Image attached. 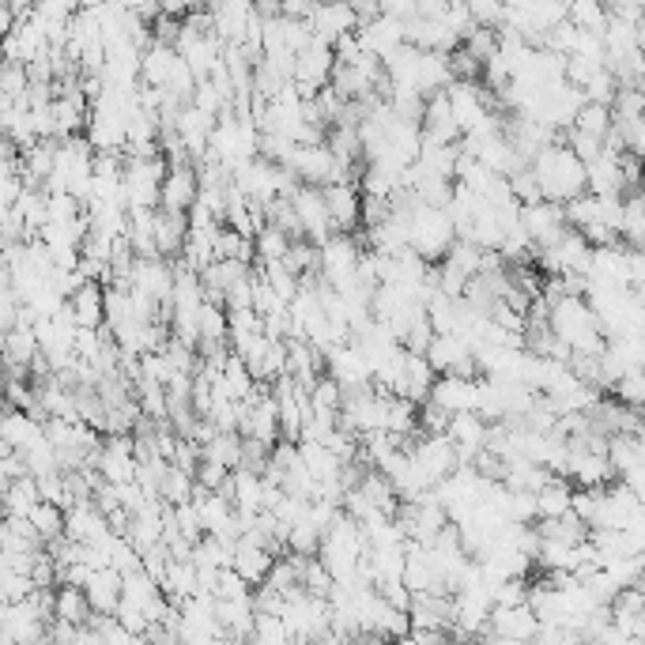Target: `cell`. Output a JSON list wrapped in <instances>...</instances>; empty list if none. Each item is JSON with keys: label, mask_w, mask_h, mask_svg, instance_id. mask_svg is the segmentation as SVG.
I'll use <instances>...</instances> for the list:
<instances>
[{"label": "cell", "mask_w": 645, "mask_h": 645, "mask_svg": "<svg viewBox=\"0 0 645 645\" xmlns=\"http://www.w3.org/2000/svg\"><path fill=\"white\" fill-rule=\"evenodd\" d=\"M532 174H536L540 193L547 201L570 204L573 197L589 193V163L562 137L547 143L540 155H532Z\"/></svg>", "instance_id": "6da1fadb"}, {"label": "cell", "mask_w": 645, "mask_h": 645, "mask_svg": "<svg viewBox=\"0 0 645 645\" xmlns=\"http://www.w3.org/2000/svg\"><path fill=\"white\" fill-rule=\"evenodd\" d=\"M552 306V329L573 355H600L608 347V332H604L600 317H596L593 302L585 294L562 291L559 299L547 302Z\"/></svg>", "instance_id": "7a4b0ae2"}, {"label": "cell", "mask_w": 645, "mask_h": 645, "mask_svg": "<svg viewBox=\"0 0 645 645\" xmlns=\"http://www.w3.org/2000/svg\"><path fill=\"white\" fill-rule=\"evenodd\" d=\"M366 552H370V540H366L363 524H358L352 514H340L337 524L325 532L317 559L329 567V573L337 581H355V578H363Z\"/></svg>", "instance_id": "3957f363"}, {"label": "cell", "mask_w": 645, "mask_h": 645, "mask_svg": "<svg viewBox=\"0 0 645 645\" xmlns=\"http://www.w3.org/2000/svg\"><path fill=\"white\" fill-rule=\"evenodd\" d=\"M261 155V125L250 110H227L212 129V148L208 159L219 166H227L230 174L245 163V159Z\"/></svg>", "instance_id": "277c9868"}, {"label": "cell", "mask_w": 645, "mask_h": 645, "mask_svg": "<svg viewBox=\"0 0 645 645\" xmlns=\"http://www.w3.org/2000/svg\"><path fill=\"white\" fill-rule=\"evenodd\" d=\"M453 242H457V223H453V215L445 204H427V201L412 204L408 245L419 253V257H427L430 265H438V261L453 250Z\"/></svg>", "instance_id": "5b68a950"}, {"label": "cell", "mask_w": 645, "mask_h": 645, "mask_svg": "<svg viewBox=\"0 0 645 645\" xmlns=\"http://www.w3.org/2000/svg\"><path fill=\"white\" fill-rule=\"evenodd\" d=\"M593 250L596 245L589 242L578 227H567L555 242L540 245L536 265L544 268L547 276H585L589 265H593Z\"/></svg>", "instance_id": "8992f818"}, {"label": "cell", "mask_w": 645, "mask_h": 645, "mask_svg": "<svg viewBox=\"0 0 645 645\" xmlns=\"http://www.w3.org/2000/svg\"><path fill=\"white\" fill-rule=\"evenodd\" d=\"M170 170V159H125V193L129 208H159L163 204V181Z\"/></svg>", "instance_id": "52a82bcc"}, {"label": "cell", "mask_w": 645, "mask_h": 645, "mask_svg": "<svg viewBox=\"0 0 645 645\" xmlns=\"http://www.w3.org/2000/svg\"><path fill=\"white\" fill-rule=\"evenodd\" d=\"M332 72H337V46L321 42V38H314L309 46H302L299 58H294V87H299L306 99H314L321 87L332 84Z\"/></svg>", "instance_id": "ba28073f"}, {"label": "cell", "mask_w": 645, "mask_h": 645, "mask_svg": "<svg viewBox=\"0 0 645 645\" xmlns=\"http://www.w3.org/2000/svg\"><path fill=\"white\" fill-rule=\"evenodd\" d=\"M94 468H99V476L110 483H132L140 472L137 438L132 434H106L99 445V453H94Z\"/></svg>", "instance_id": "9c48e42d"}, {"label": "cell", "mask_w": 645, "mask_h": 645, "mask_svg": "<svg viewBox=\"0 0 645 645\" xmlns=\"http://www.w3.org/2000/svg\"><path fill=\"white\" fill-rule=\"evenodd\" d=\"M280 174H283L280 163H273V159H265V155H253V159H245L235 174H230V181H235V186L242 189L253 204L268 208V204L280 197Z\"/></svg>", "instance_id": "30bf717a"}, {"label": "cell", "mask_w": 645, "mask_h": 645, "mask_svg": "<svg viewBox=\"0 0 645 645\" xmlns=\"http://www.w3.org/2000/svg\"><path fill=\"white\" fill-rule=\"evenodd\" d=\"M309 27H314V38L337 46L340 38L355 35L363 27V12L352 0H317L314 12H309Z\"/></svg>", "instance_id": "8fae6325"}, {"label": "cell", "mask_w": 645, "mask_h": 645, "mask_svg": "<svg viewBox=\"0 0 645 645\" xmlns=\"http://www.w3.org/2000/svg\"><path fill=\"white\" fill-rule=\"evenodd\" d=\"M358 38H363V46L374 53V58L389 61L401 46H408V23L401 20V15H389V12H374L363 20V27H358Z\"/></svg>", "instance_id": "7c38bea8"}, {"label": "cell", "mask_w": 645, "mask_h": 645, "mask_svg": "<svg viewBox=\"0 0 645 645\" xmlns=\"http://www.w3.org/2000/svg\"><path fill=\"white\" fill-rule=\"evenodd\" d=\"M291 204H294V212H299L302 230H306L309 242L321 245L325 238L337 235V219H332L329 201H325V189L321 186H306V181H302V189L291 197Z\"/></svg>", "instance_id": "4fadbf2b"}, {"label": "cell", "mask_w": 645, "mask_h": 645, "mask_svg": "<svg viewBox=\"0 0 645 645\" xmlns=\"http://www.w3.org/2000/svg\"><path fill=\"white\" fill-rule=\"evenodd\" d=\"M521 227H524V235L536 242V250L540 245H547V242H555V238L562 235V230L570 227V219H567V204H559V201H532V204H521Z\"/></svg>", "instance_id": "5bb4252c"}, {"label": "cell", "mask_w": 645, "mask_h": 645, "mask_svg": "<svg viewBox=\"0 0 645 645\" xmlns=\"http://www.w3.org/2000/svg\"><path fill=\"white\" fill-rule=\"evenodd\" d=\"M540 616L532 604H514V608H495L488 623L491 642H536Z\"/></svg>", "instance_id": "9a60e30c"}, {"label": "cell", "mask_w": 645, "mask_h": 645, "mask_svg": "<svg viewBox=\"0 0 645 645\" xmlns=\"http://www.w3.org/2000/svg\"><path fill=\"white\" fill-rule=\"evenodd\" d=\"M445 434L457 442L460 465H476V457H480L491 442V419L480 416V412H453L450 430H445Z\"/></svg>", "instance_id": "2e32d148"}, {"label": "cell", "mask_w": 645, "mask_h": 645, "mask_svg": "<svg viewBox=\"0 0 645 645\" xmlns=\"http://www.w3.org/2000/svg\"><path fill=\"white\" fill-rule=\"evenodd\" d=\"M197 201H201V166H197L193 159H186V163H170L166 181H163V204H159V208L189 212Z\"/></svg>", "instance_id": "e0dca14e"}, {"label": "cell", "mask_w": 645, "mask_h": 645, "mask_svg": "<svg viewBox=\"0 0 645 645\" xmlns=\"http://www.w3.org/2000/svg\"><path fill=\"white\" fill-rule=\"evenodd\" d=\"M325 374H332L344 389H358V385H370L374 381L370 358H366V352L355 344V340H344V344L332 347L329 358H325Z\"/></svg>", "instance_id": "ac0fdd59"}, {"label": "cell", "mask_w": 645, "mask_h": 645, "mask_svg": "<svg viewBox=\"0 0 645 645\" xmlns=\"http://www.w3.org/2000/svg\"><path fill=\"white\" fill-rule=\"evenodd\" d=\"M589 193H600V197L631 193V186H627V170H623V151L611 148V143L589 163Z\"/></svg>", "instance_id": "d6986e66"}, {"label": "cell", "mask_w": 645, "mask_h": 645, "mask_svg": "<svg viewBox=\"0 0 645 645\" xmlns=\"http://www.w3.org/2000/svg\"><path fill=\"white\" fill-rule=\"evenodd\" d=\"M430 401L442 404L445 412H476L480 408V378L468 374H438Z\"/></svg>", "instance_id": "ffe728a7"}, {"label": "cell", "mask_w": 645, "mask_h": 645, "mask_svg": "<svg viewBox=\"0 0 645 645\" xmlns=\"http://www.w3.org/2000/svg\"><path fill=\"white\" fill-rule=\"evenodd\" d=\"M276 559H280V552H273L268 544H261L257 536H242L235 544V562H230V567H235L245 581H250L253 589H257L261 581H268V573H273Z\"/></svg>", "instance_id": "44dd1931"}, {"label": "cell", "mask_w": 645, "mask_h": 645, "mask_svg": "<svg viewBox=\"0 0 645 645\" xmlns=\"http://www.w3.org/2000/svg\"><path fill=\"white\" fill-rule=\"evenodd\" d=\"M408 23V42L412 46H423V50H438V53H453L460 50V35L442 20V15H412Z\"/></svg>", "instance_id": "7402d4cb"}, {"label": "cell", "mask_w": 645, "mask_h": 645, "mask_svg": "<svg viewBox=\"0 0 645 645\" xmlns=\"http://www.w3.org/2000/svg\"><path fill=\"white\" fill-rule=\"evenodd\" d=\"M321 189L332 219H337V230H363V186L358 181H332Z\"/></svg>", "instance_id": "603a6c76"}, {"label": "cell", "mask_w": 645, "mask_h": 645, "mask_svg": "<svg viewBox=\"0 0 645 645\" xmlns=\"http://www.w3.org/2000/svg\"><path fill=\"white\" fill-rule=\"evenodd\" d=\"M230 495L238 509H245V514H261L265 509V495H268V476L261 472V468H235V476H230V483L223 488Z\"/></svg>", "instance_id": "cb8c5ba5"}, {"label": "cell", "mask_w": 645, "mask_h": 645, "mask_svg": "<svg viewBox=\"0 0 645 645\" xmlns=\"http://www.w3.org/2000/svg\"><path fill=\"white\" fill-rule=\"evenodd\" d=\"M0 438H4L8 450H35L38 442L46 438V423L27 408H8L4 412V423H0Z\"/></svg>", "instance_id": "d4e9b609"}, {"label": "cell", "mask_w": 645, "mask_h": 645, "mask_svg": "<svg viewBox=\"0 0 645 645\" xmlns=\"http://www.w3.org/2000/svg\"><path fill=\"white\" fill-rule=\"evenodd\" d=\"M68 309L76 314L79 329H102L106 325V283L84 280L68 294Z\"/></svg>", "instance_id": "484cf974"}, {"label": "cell", "mask_w": 645, "mask_h": 645, "mask_svg": "<svg viewBox=\"0 0 645 645\" xmlns=\"http://www.w3.org/2000/svg\"><path fill=\"white\" fill-rule=\"evenodd\" d=\"M434 381H438L434 363H430L423 352H408V358H404V374H401V381H396V396H408V401H416V404H427Z\"/></svg>", "instance_id": "4316f807"}, {"label": "cell", "mask_w": 645, "mask_h": 645, "mask_svg": "<svg viewBox=\"0 0 645 645\" xmlns=\"http://www.w3.org/2000/svg\"><path fill=\"white\" fill-rule=\"evenodd\" d=\"M84 589H87V600H91L94 616H114L125 596V573L114 567H102L91 573V581H87Z\"/></svg>", "instance_id": "83f0119b"}, {"label": "cell", "mask_w": 645, "mask_h": 645, "mask_svg": "<svg viewBox=\"0 0 645 645\" xmlns=\"http://www.w3.org/2000/svg\"><path fill=\"white\" fill-rule=\"evenodd\" d=\"M186 242H189V212L159 208V215H155V250H159V257L181 261Z\"/></svg>", "instance_id": "f1b7e54d"}, {"label": "cell", "mask_w": 645, "mask_h": 645, "mask_svg": "<svg viewBox=\"0 0 645 645\" xmlns=\"http://www.w3.org/2000/svg\"><path fill=\"white\" fill-rule=\"evenodd\" d=\"M460 143H450V140H434L423 132V148H419V159L416 166L427 174H438V178H450L457 181V166H460Z\"/></svg>", "instance_id": "f546056e"}, {"label": "cell", "mask_w": 645, "mask_h": 645, "mask_svg": "<svg viewBox=\"0 0 645 645\" xmlns=\"http://www.w3.org/2000/svg\"><path fill=\"white\" fill-rule=\"evenodd\" d=\"M287 374L299 378L302 385H314L325 374V355L306 337H287Z\"/></svg>", "instance_id": "4dcf8cb0"}, {"label": "cell", "mask_w": 645, "mask_h": 645, "mask_svg": "<svg viewBox=\"0 0 645 645\" xmlns=\"http://www.w3.org/2000/svg\"><path fill=\"white\" fill-rule=\"evenodd\" d=\"M309 408H314V419L329 427H340V412H344V385H340L332 374H321V378L309 385Z\"/></svg>", "instance_id": "1f68e13d"}, {"label": "cell", "mask_w": 645, "mask_h": 645, "mask_svg": "<svg viewBox=\"0 0 645 645\" xmlns=\"http://www.w3.org/2000/svg\"><path fill=\"white\" fill-rule=\"evenodd\" d=\"M573 491H578V483L570 480V476H559L555 472L552 480L544 483V488L536 491V521H547V517H562L573 509Z\"/></svg>", "instance_id": "d6a6232c"}, {"label": "cell", "mask_w": 645, "mask_h": 645, "mask_svg": "<svg viewBox=\"0 0 645 645\" xmlns=\"http://www.w3.org/2000/svg\"><path fill=\"white\" fill-rule=\"evenodd\" d=\"M219 623L227 638H253V623H257V604L253 596H238V600H219Z\"/></svg>", "instance_id": "836d02e7"}, {"label": "cell", "mask_w": 645, "mask_h": 645, "mask_svg": "<svg viewBox=\"0 0 645 645\" xmlns=\"http://www.w3.org/2000/svg\"><path fill=\"white\" fill-rule=\"evenodd\" d=\"M4 355H8V366H35V358L42 355V344H38V332L35 325L20 321L15 329L4 332Z\"/></svg>", "instance_id": "e575fe53"}, {"label": "cell", "mask_w": 645, "mask_h": 645, "mask_svg": "<svg viewBox=\"0 0 645 645\" xmlns=\"http://www.w3.org/2000/svg\"><path fill=\"white\" fill-rule=\"evenodd\" d=\"M42 502L38 476H20V480L4 483V517H30Z\"/></svg>", "instance_id": "d590c367"}, {"label": "cell", "mask_w": 645, "mask_h": 645, "mask_svg": "<svg viewBox=\"0 0 645 645\" xmlns=\"http://www.w3.org/2000/svg\"><path fill=\"white\" fill-rule=\"evenodd\" d=\"M163 589H166V596H170L174 604L189 600V596L201 589V567H197L193 559H170L166 578H163Z\"/></svg>", "instance_id": "8d00e7d4"}, {"label": "cell", "mask_w": 645, "mask_h": 645, "mask_svg": "<svg viewBox=\"0 0 645 645\" xmlns=\"http://www.w3.org/2000/svg\"><path fill=\"white\" fill-rule=\"evenodd\" d=\"M53 619H68V623H76V627L91 623L94 608H91V600H87V589L61 581V585H58V616H53Z\"/></svg>", "instance_id": "74e56055"}, {"label": "cell", "mask_w": 645, "mask_h": 645, "mask_svg": "<svg viewBox=\"0 0 645 645\" xmlns=\"http://www.w3.org/2000/svg\"><path fill=\"white\" fill-rule=\"evenodd\" d=\"M155 215L159 208H129V242L137 257H155Z\"/></svg>", "instance_id": "f35d334b"}, {"label": "cell", "mask_w": 645, "mask_h": 645, "mask_svg": "<svg viewBox=\"0 0 645 645\" xmlns=\"http://www.w3.org/2000/svg\"><path fill=\"white\" fill-rule=\"evenodd\" d=\"M193 495H197V476L170 460V468H166V476H163V488H159V498H163L166 506H181V502H189Z\"/></svg>", "instance_id": "ab89813d"}, {"label": "cell", "mask_w": 645, "mask_h": 645, "mask_svg": "<svg viewBox=\"0 0 645 645\" xmlns=\"http://www.w3.org/2000/svg\"><path fill=\"white\" fill-rule=\"evenodd\" d=\"M321 540H325L321 524H317L314 517H309V509H306V517H302V521H294L291 529H287V552L317 555V552H321Z\"/></svg>", "instance_id": "60d3db41"}, {"label": "cell", "mask_w": 645, "mask_h": 645, "mask_svg": "<svg viewBox=\"0 0 645 645\" xmlns=\"http://www.w3.org/2000/svg\"><path fill=\"white\" fill-rule=\"evenodd\" d=\"M570 23L581 30H608L611 23V8L608 0H570Z\"/></svg>", "instance_id": "b9f144b4"}, {"label": "cell", "mask_w": 645, "mask_h": 645, "mask_svg": "<svg viewBox=\"0 0 645 645\" xmlns=\"http://www.w3.org/2000/svg\"><path fill=\"white\" fill-rule=\"evenodd\" d=\"M35 589H38L35 573H23V570H4V567H0V604L27 600V596H35Z\"/></svg>", "instance_id": "7bdbcfd3"}, {"label": "cell", "mask_w": 645, "mask_h": 645, "mask_svg": "<svg viewBox=\"0 0 645 645\" xmlns=\"http://www.w3.org/2000/svg\"><path fill=\"white\" fill-rule=\"evenodd\" d=\"M291 242H294V238L287 235L283 227L268 223V227L257 235V265H268V261H283V253L291 250Z\"/></svg>", "instance_id": "ee69618b"}, {"label": "cell", "mask_w": 645, "mask_h": 645, "mask_svg": "<svg viewBox=\"0 0 645 645\" xmlns=\"http://www.w3.org/2000/svg\"><path fill=\"white\" fill-rule=\"evenodd\" d=\"M283 265L291 268L294 276H317V242H309V238H294L291 250L283 253Z\"/></svg>", "instance_id": "f6af8a7d"}, {"label": "cell", "mask_w": 645, "mask_h": 645, "mask_svg": "<svg viewBox=\"0 0 645 645\" xmlns=\"http://www.w3.org/2000/svg\"><path fill=\"white\" fill-rule=\"evenodd\" d=\"M212 340H230V314L219 302H204L201 309V344H212Z\"/></svg>", "instance_id": "bcb514c9"}, {"label": "cell", "mask_w": 645, "mask_h": 645, "mask_svg": "<svg viewBox=\"0 0 645 645\" xmlns=\"http://www.w3.org/2000/svg\"><path fill=\"white\" fill-rule=\"evenodd\" d=\"M261 273H265V280L273 283V291L280 294L283 302H291L294 294L302 291V276H294L291 268L283 265V261H268V265H257Z\"/></svg>", "instance_id": "7dc6e473"}, {"label": "cell", "mask_w": 645, "mask_h": 645, "mask_svg": "<svg viewBox=\"0 0 645 645\" xmlns=\"http://www.w3.org/2000/svg\"><path fill=\"white\" fill-rule=\"evenodd\" d=\"M611 396L623 404H631V408L645 412V370H627L616 378V385H611Z\"/></svg>", "instance_id": "c3c4849f"}, {"label": "cell", "mask_w": 645, "mask_h": 645, "mask_svg": "<svg viewBox=\"0 0 645 645\" xmlns=\"http://www.w3.org/2000/svg\"><path fill=\"white\" fill-rule=\"evenodd\" d=\"M230 476H235V468L219 465V460H212V457H204L201 465H197V483L208 491H223L230 483Z\"/></svg>", "instance_id": "681fc988"}, {"label": "cell", "mask_w": 645, "mask_h": 645, "mask_svg": "<svg viewBox=\"0 0 645 645\" xmlns=\"http://www.w3.org/2000/svg\"><path fill=\"white\" fill-rule=\"evenodd\" d=\"M450 419H453V412H445L442 404H434V401L419 404V430H423V434H445Z\"/></svg>", "instance_id": "f907efd6"}, {"label": "cell", "mask_w": 645, "mask_h": 645, "mask_svg": "<svg viewBox=\"0 0 645 645\" xmlns=\"http://www.w3.org/2000/svg\"><path fill=\"white\" fill-rule=\"evenodd\" d=\"M468 8H472L476 23H491V27H502L509 0H468Z\"/></svg>", "instance_id": "816d5d0a"}, {"label": "cell", "mask_w": 645, "mask_h": 645, "mask_svg": "<svg viewBox=\"0 0 645 645\" xmlns=\"http://www.w3.org/2000/svg\"><path fill=\"white\" fill-rule=\"evenodd\" d=\"M381 12L389 15H401V20H412V15H419V0H378Z\"/></svg>", "instance_id": "f5cc1de1"}, {"label": "cell", "mask_w": 645, "mask_h": 645, "mask_svg": "<svg viewBox=\"0 0 645 645\" xmlns=\"http://www.w3.org/2000/svg\"><path fill=\"white\" fill-rule=\"evenodd\" d=\"M623 480L631 483V488H634V495H638V498L645 502V465H642V468H634V472H627Z\"/></svg>", "instance_id": "db71d44e"}, {"label": "cell", "mask_w": 645, "mask_h": 645, "mask_svg": "<svg viewBox=\"0 0 645 645\" xmlns=\"http://www.w3.org/2000/svg\"><path fill=\"white\" fill-rule=\"evenodd\" d=\"M189 12H197V8H208V0H186Z\"/></svg>", "instance_id": "11a10c76"}, {"label": "cell", "mask_w": 645, "mask_h": 645, "mask_svg": "<svg viewBox=\"0 0 645 645\" xmlns=\"http://www.w3.org/2000/svg\"><path fill=\"white\" fill-rule=\"evenodd\" d=\"M638 438H642V445H645V416H642V427H638Z\"/></svg>", "instance_id": "9f6ffc18"}, {"label": "cell", "mask_w": 645, "mask_h": 645, "mask_svg": "<svg viewBox=\"0 0 645 645\" xmlns=\"http://www.w3.org/2000/svg\"><path fill=\"white\" fill-rule=\"evenodd\" d=\"M642 585H645V573H642Z\"/></svg>", "instance_id": "6f0895ef"}]
</instances>
